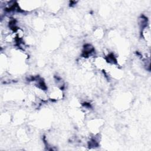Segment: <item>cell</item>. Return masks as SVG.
<instances>
[{
  "label": "cell",
  "mask_w": 151,
  "mask_h": 151,
  "mask_svg": "<svg viewBox=\"0 0 151 151\" xmlns=\"http://www.w3.org/2000/svg\"><path fill=\"white\" fill-rule=\"evenodd\" d=\"M48 97L54 101H58L62 99L64 97V93L62 89L59 87H52L47 94Z\"/></svg>",
  "instance_id": "cell-1"
},
{
  "label": "cell",
  "mask_w": 151,
  "mask_h": 151,
  "mask_svg": "<svg viewBox=\"0 0 151 151\" xmlns=\"http://www.w3.org/2000/svg\"><path fill=\"white\" fill-rule=\"evenodd\" d=\"M142 36L143 38L144 41L146 42L147 45H150V29L148 26H146L142 29Z\"/></svg>",
  "instance_id": "cell-2"
}]
</instances>
